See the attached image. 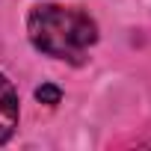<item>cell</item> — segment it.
Wrapping results in <instances>:
<instances>
[{
	"mask_svg": "<svg viewBox=\"0 0 151 151\" xmlns=\"http://www.w3.org/2000/svg\"><path fill=\"white\" fill-rule=\"evenodd\" d=\"M36 98L42 101V104H59V98H62V92H59V86H53V83H45V86H39L36 89Z\"/></svg>",
	"mask_w": 151,
	"mask_h": 151,
	"instance_id": "obj_3",
	"label": "cell"
},
{
	"mask_svg": "<svg viewBox=\"0 0 151 151\" xmlns=\"http://www.w3.org/2000/svg\"><path fill=\"white\" fill-rule=\"evenodd\" d=\"M27 33L36 50L68 62H80L89 53V47L98 42V24L83 9L56 6V3L36 6L27 15Z\"/></svg>",
	"mask_w": 151,
	"mask_h": 151,
	"instance_id": "obj_1",
	"label": "cell"
},
{
	"mask_svg": "<svg viewBox=\"0 0 151 151\" xmlns=\"http://www.w3.org/2000/svg\"><path fill=\"white\" fill-rule=\"evenodd\" d=\"M18 127V92L6 74H0V145Z\"/></svg>",
	"mask_w": 151,
	"mask_h": 151,
	"instance_id": "obj_2",
	"label": "cell"
}]
</instances>
